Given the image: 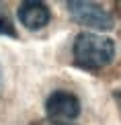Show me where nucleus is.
Returning a JSON list of instances; mask_svg holds the SVG:
<instances>
[{
    "label": "nucleus",
    "instance_id": "f257e3e1",
    "mask_svg": "<svg viewBox=\"0 0 121 125\" xmlns=\"http://www.w3.org/2000/svg\"><path fill=\"white\" fill-rule=\"evenodd\" d=\"M72 55H74L76 66L82 70H103L115 58V41L101 33L84 31V33L76 35L74 45H72Z\"/></svg>",
    "mask_w": 121,
    "mask_h": 125
},
{
    "label": "nucleus",
    "instance_id": "f03ea898",
    "mask_svg": "<svg viewBox=\"0 0 121 125\" xmlns=\"http://www.w3.org/2000/svg\"><path fill=\"white\" fill-rule=\"evenodd\" d=\"M66 8L70 12V17L76 21L78 25H84L88 29L97 31H109L113 29L115 21L113 14L109 10H105L101 4L97 2H82V0H70L66 2Z\"/></svg>",
    "mask_w": 121,
    "mask_h": 125
},
{
    "label": "nucleus",
    "instance_id": "7ed1b4c3",
    "mask_svg": "<svg viewBox=\"0 0 121 125\" xmlns=\"http://www.w3.org/2000/svg\"><path fill=\"white\" fill-rule=\"evenodd\" d=\"M45 113L49 121L55 123H70L80 115V101L74 92L54 90L45 101Z\"/></svg>",
    "mask_w": 121,
    "mask_h": 125
},
{
    "label": "nucleus",
    "instance_id": "20e7f679",
    "mask_svg": "<svg viewBox=\"0 0 121 125\" xmlns=\"http://www.w3.org/2000/svg\"><path fill=\"white\" fill-rule=\"evenodd\" d=\"M19 21L25 29L29 31H39L49 25L51 21V10L45 2H39V0H25V2L19 4Z\"/></svg>",
    "mask_w": 121,
    "mask_h": 125
},
{
    "label": "nucleus",
    "instance_id": "39448f33",
    "mask_svg": "<svg viewBox=\"0 0 121 125\" xmlns=\"http://www.w3.org/2000/svg\"><path fill=\"white\" fill-rule=\"evenodd\" d=\"M0 35H4V37H12V39L19 37L17 27H14V23H12V17H10L6 4H2V2H0Z\"/></svg>",
    "mask_w": 121,
    "mask_h": 125
},
{
    "label": "nucleus",
    "instance_id": "423d86ee",
    "mask_svg": "<svg viewBox=\"0 0 121 125\" xmlns=\"http://www.w3.org/2000/svg\"><path fill=\"white\" fill-rule=\"evenodd\" d=\"M31 125H72V123H55V121H37V123H31Z\"/></svg>",
    "mask_w": 121,
    "mask_h": 125
},
{
    "label": "nucleus",
    "instance_id": "0eeeda50",
    "mask_svg": "<svg viewBox=\"0 0 121 125\" xmlns=\"http://www.w3.org/2000/svg\"><path fill=\"white\" fill-rule=\"evenodd\" d=\"M113 98H115V103H117V107L121 109V90H115L113 92Z\"/></svg>",
    "mask_w": 121,
    "mask_h": 125
},
{
    "label": "nucleus",
    "instance_id": "6e6552de",
    "mask_svg": "<svg viewBox=\"0 0 121 125\" xmlns=\"http://www.w3.org/2000/svg\"><path fill=\"white\" fill-rule=\"evenodd\" d=\"M4 92V74H2V68H0V96Z\"/></svg>",
    "mask_w": 121,
    "mask_h": 125
}]
</instances>
